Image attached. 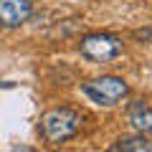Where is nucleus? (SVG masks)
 <instances>
[{"instance_id": "obj_6", "label": "nucleus", "mask_w": 152, "mask_h": 152, "mask_svg": "<svg viewBox=\"0 0 152 152\" xmlns=\"http://www.w3.org/2000/svg\"><path fill=\"white\" fill-rule=\"evenodd\" d=\"M112 152H152V142L147 140L142 132H137V134L117 140L112 145Z\"/></svg>"}, {"instance_id": "obj_4", "label": "nucleus", "mask_w": 152, "mask_h": 152, "mask_svg": "<svg viewBox=\"0 0 152 152\" xmlns=\"http://www.w3.org/2000/svg\"><path fill=\"white\" fill-rule=\"evenodd\" d=\"M33 5L31 0H0V26L18 28L31 18Z\"/></svg>"}, {"instance_id": "obj_5", "label": "nucleus", "mask_w": 152, "mask_h": 152, "mask_svg": "<svg viewBox=\"0 0 152 152\" xmlns=\"http://www.w3.org/2000/svg\"><path fill=\"white\" fill-rule=\"evenodd\" d=\"M127 119H129V124L134 127L137 132H152V107L145 102H134L129 104V109H127Z\"/></svg>"}, {"instance_id": "obj_1", "label": "nucleus", "mask_w": 152, "mask_h": 152, "mask_svg": "<svg viewBox=\"0 0 152 152\" xmlns=\"http://www.w3.org/2000/svg\"><path fill=\"white\" fill-rule=\"evenodd\" d=\"M81 129V114L69 107H53L41 114L38 132L48 145H64Z\"/></svg>"}, {"instance_id": "obj_3", "label": "nucleus", "mask_w": 152, "mask_h": 152, "mask_svg": "<svg viewBox=\"0 0 152 152\" xmlns=\"http://www.w3.org/2000/svg\"><path fill=\"white\" fill-rule=\"evenodd\" d=\"M79 51L91 64H107L122 53V38L112 36V33H89L81 38Z\"/></svg>"}, {"instance_id": "obj_2", "label": "nucleus", "mask_w": 152, "mask_h": 152, "mask_svg": "<svg viewBox=\"0 0 152 152\" xmlns=\"http://www.w3.org/2000/svg\"><path fill=\"white\" fill-rule=\"evenodd\" d=\"M81 91L91 99L99 107H114L127 99L129 94V84L122 79V76H96L91 81L81 84Z\"/></svg>"}]
</instances>
